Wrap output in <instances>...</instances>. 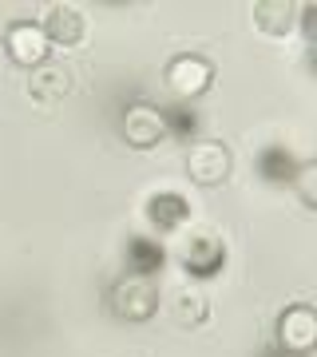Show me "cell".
<instances>
[{
  "instance_id": "1",
  "label": "cell",
  "mask_w": 317,
  "mask_h": 357,
  "mask_svg": "<svg viewBox=\"0 0 317 357\" xmlns=\"http://www.w3.org/2000/svg\"><path fill=\"white\" fill-rule=\"evenodd\" d=\"M163 84H167V91H171V100L194 103L199 96L210 91V84H215V64L203 60V56H194V52H183L175 60H167Z\"/></svg>"
},
{
  "instance_id": "2",
  "label": "cell",
  "mask_w": 317,
  "mask_h": 357,
  "mask_svg": "<svg viewBox=\"0 0 317 357\" xmlns=\"http://www.w3.org/2000/svg\"><path fill=\"white\" fill-rule=\"evenodd\" d=\"M107 306L119 321H151L159 314V286L151 278H119L107 294Z\"/></svg>"
},
{
  "instance_id": "3",
  "label": "cell",
  "mask_w": 317,
  "mask_h": 357,
  "mask_svg": "<svg viewBox=\"0 0 317 357\" xmlns=\"http://www.w3.org/2000/svg\"><path fill=\"white\" fill-rule=\"evenodd\" d=\"M183 270L194 282H210L226 270V243L218 230H194L187 250H183Z\"/></svg>"
},
{
  "instance_id": "4",
  "label": "cell",
  "mask_w": 317,
  "mask_h": 357,
  "mask_svg": "<svg viewBox=\"0 0 317 357\" xmlns=\"http://www.w3.org/2000/svg\"><path fill=\"white\" fill-rule=\"evenodd\" d=\"M274 345L286 349L290 357H309L314 354V345H317V314H314V306L297 302V306L286 310V314L278 318V337H274Z\"/></svg>"
},
{
  "instance_id": "5",
  "label": "cell",
  "mask_w": 317,
  "mask_h": 357,
  "mask_svg": "<svg viewBox=\"0 0 317 357\" xmlns=\"http://www.w3.org/2000/svg\"><path fill=\"white\" fill-rule=\"evenodd\" d=\"M187 175L199 187H218L230 178V151L218 139H199L187 147Z\"/></svg>"
},
{
  "instance_id": "6",
  "label": "cell",
  "mask_w": 317,
  "mask_h": 357,
  "mask_svg": "<svg viewBox=\"0 0 317 357\" xmlns=\"http://www.w3.org/2000/svg\"><path fill=\"white\" fill-rule=\"evenodd\" d=\"M48 36H44V28L32 24V20H16V24L4 28V52H8V60L20 68H40L48 60Z\"/></svg>"
},
{
  "instance_id": "7",
  "label": "cell",
  "mask_w": 317,
  "mask_h": 357,
  "mask_svg": "<svg viewBox=\"0 0 317 357\" xmlns=\"http://www.w3.org/2000/svg\"><path fill=\"white\" fill-rule=\"evenodd\" d=\"M302 163L305 159L293 151L290 143H266L262 151L254 155V171L270 187H290L293 178H297V171H302Z\"/></svg>"
},
{
  "instance_id": "8",
  "label": "cell",
  "mask_w": 317,
  "mask_h": 357,
  "mask_svg": "<svg viewBox=\"0 0 317 357\" xmlns=\"http://www.w3.org/2000/svg\"><path fill=\"white\" fill-rule=\"evenodd\" d=\"M119 131H123V139L131 143V147H139V151H151V147H159V143L167 139L159 107H151V103H131L123 112V119H119Z\"/></svg>"
},
{
  "instance_id": "9",
  "label": "cell",
  "mask_w": 317,
  "mask_h": 357,
  "mask_svg": "<svg viewBox=\"0 0 317 357\" xmlns=\"http://www.w3.org/2000/svg\"><path fill=\"white\" fill-rule=\"evenodd\" d=\"M40 28H44V36H48L52 48H63V52L79 48V44L88 40V20H84V13L72 8V4H52Z\"/></svg>"
},
{
  "instance_id": "10",
  "label": "cell",
  "mask_w": 317,
  "mask_h": 357,
  "mask_svg": "<svg viewBox=\"0 0 317 357\" xmlns=\"http://www.w3.org/2000/svg\"><path fill=\"white\" fill-rule=\"evenodd\" d=\"M123 262H127V274L131 278H159L167 270V246L151 234H131L123 246Z\"/></svg>"
},
{
  "instance_id": "11",
  "label": "cell",
  "mask_w": 317,
  "mask_h": 357,
  "mask_svg": "<svg viewBox=\"0 0 317 357\" xmlns=\"http://www.w3.org/2000/svg\"><path fill=\"white\" fill-rule=\"evenodd\" d=\"M143 218H147V227L159 230V234H175V230H183L190 222V203L178 191H159V195L147 199Z\"/></svg>"
},
{
  "instance_id": "12",
  "label": "cell",
  "mask_w": 317,
  "mask_h": 357,
  "mask_svg": "<svg viewBox=\"0 0 317 357\" xmlns=\"http://www.w3.org/2000/svg\"><path fill=\"white\" fill-rule=\"evenodd\" d=\"M159 119H163V131L167 139H183L190 147V143H199V135H203V115H199V107L194 103H163L159 107Z\"/></svg>"
},
{
  "instance_id": "13",
  "label": "cell",
  "mask_w": 317,
  "mask_h": 357,
  "mask_svg": "<svg viewBox=\"0 0 317 357\" xmlns=\"http://www.w3.org/2000/svg\"><path fill=\"white\" fill-rule=\"evenodd\" d=\"M68 91H72V76H68V68H60V64L32 68V76H28V100H36V103H60Z\"/></svg>"
},
{
  "instance_id": "14",
  "label": "cell",
  "mask_w": 317,
  "mask_h": 357,
  "mask_svg": "<svg viewBox=\"0 0 317 357\" xmlns=\"http://www.w3.org/2000/svg\"><path fill=\"white\" fill-rule=\"evenodd\" d=\"M293 16H297V4H290V0H258L254 4V28L262 36H290Z\"/></svg>"
},
{
  "instance_id": "15",
  "label": "cell",
  "mask_w": 317,
  "mask_h": 357,
  "mask_svg": "<svg viewBox=\"0 0 317 357\" xmlns=\"http://www.w3.org/2000/svg\"><path fill=\"white\" fill-rule=\"evenodd\" d=\"M171 318H175V326H187V330L206 326V318H210V302H206V294L178 290L175 298H171Z\"/></svg>"
},
{
  "instance_id": "16",
  "label": "cell",
  "mask_w": 317,
  "mask_h": 357,
  "mask_svg": "<svg viewBox=\"0 0 317 357\" xmlns=\"http://www.w3.org/2000/svg\"><path fill=\"white\" fill-rule=\"evenodd\" d=\"M290 187L297 191V199H302L305 211H314V206H317V167L309 163V159L302 163V171H297V178H293Z\"/></svg>"
},
{
  "instance_id": "17",
  "label": "cell",
  "mask_w": 317,
  "mask_h": 357,
  "mask_svg": "<svg viewBox=\"0 0 317 357\" xmlns=\"http://www.w3.org/2000/svg\"><path fill=\"white\" fill-rule=\"evenodd\" d=\"M297 16H302V36H305V44H314V20H317V4H297Z\"/></svg>"
},
{
  "instance_id": "18",
  "label": "cell",
  "mask_w": 317,
  "mask_h": 357,
  "mask_svg": "<svg viewBox=\"0 0 317 357\" xmlns=\"http://www.w3.org/2000/svg\"><path fill=\"white\" fill-rule=\"evenodd\" d=\"M258 357H290V354H286V349H278V345L270 342V345H266V349H262Z\"/></svg>"
}]
</instances>
